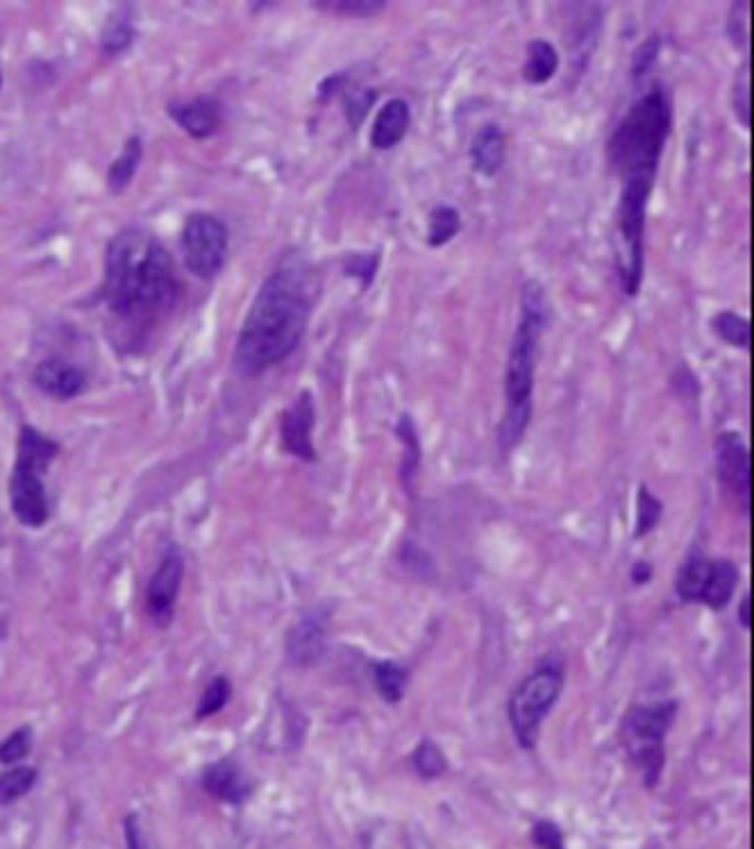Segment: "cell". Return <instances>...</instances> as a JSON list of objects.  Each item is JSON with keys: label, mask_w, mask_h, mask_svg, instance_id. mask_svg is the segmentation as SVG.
<instances>
[{"label": "cell", "mask_w": 754, "mask_h": 849, "mask_svg": "<svg viewBox=\"0 0 754 849\" xmlns=\"http://www.w3.org/2000/svg\"><path fill=\"white\" fill-rule=\"evenodd\" d=\"M311 309L309 268L298 262L275 268L259 287L236 339V371L255 378L285 361L302 341Z\"/></svg>", "instance_id": "6da1fadb"}, {"label": "cell", "mask_w": 754, "mask_h": 849, "mask_svg": "<svg viewBox=\"0 0 754 849\" xmlns=\"http://www.w3.org/2000/svg\"><path fill=\"white\" fill-rule=\"evenodd\" d=\"M178 291L173 259L155 236L126 230L111 241L103 296L118 320L128 326H150L176 305Z\"/></svg>", "instance_id": "7a4b0ae2"}, {"label": "cell", "mask_w": 754, "mask_h": 849, "mask_svg": "<svg viewBox=\"0 0 754 849\" xmlns=\"http://www.w3.org/2000/svg\"><path fill=\"white\" fill-rule=\"evenodd\" d=\"M543 332L545 294L539 279H530L521 291V318L511 337L505 369V416L498 427V446L502 453L519 446L532 421L534 373Z\"/></svg>", "instance_id": "3957f363"}, {"label": "cell", "mask_w": 754, "mask_h": 849, "mask_svg": "<svg viewBox=\"0 0 754 849\" xmlns=\"http://www.w3.org/2000/svg\"><path fill=\"white\" fill-rule=\"evenodd\" d=\"M672 130V107L661 87H652L627 114L607 141V161L620 176H657L666 141Z\"/></svg>", "instance_id": "277c9868"}, {"label": "cell", "mask_w": 754, "mask_h": 849, "mask_svg": "<svg viewBox=\"0 0 754 849\" xmlns=\"http://www.w3.org/2000/svg\"><path fill=\"white\" fill-rule=\"evenodd\" d=\"M678 711L680 704L675 700H657L629 707L620 720V745L648 788H655L661 779L666 736L672 730Z\"/></svg>", "instance_id": "5b68a950"}, {"label": "cell", "mask_w": 754, "mask_h": 849, "mask_svg": "<svg viewBox=\"0 0 754 849\" xmlns=\"http://www.w3.org/2000/svg\"><path fill=\"white\" fill-rule=\"evenodd\" d=\"M655 182L657 176L650 173L623 178L616 227L620 236L618 279L627 298H637L644 285V236Z\"/></svg>", "instance_id": "8992f818"}, {"label": "cell", "mask_w": 754, "mask_h": 849, "mask_svg": "<svg viewBox=\"0 0 754 849\" xmlns=\"http://www.w3.org/2000/svg\"><path fill=\"white\" fill-rule=\"evenodd\" d=\"M566 668L557 655H548L513 689L507 707L511 732L523 750H534L541 724L564 691Z\"/></svg>", "instance_id": "52a82bcc"}, {"label": "cell", "mask_w": 754, "mask_h": 849, "mask_svg": "<svg viewBox=\"0 0 754 849\" xmlns=\"http://www.w3.org/2000/svg\"><path fill=\"white\" fill-rule=\"evenodd\" d=\"M739 569L728 559H709L702 552H693L675 580V591L687 604H704L711 612H723L730 604L736 584Z\"/></svg>", "instance_id": "ba28073f"}, {"label": "cell", "mask_w": 754, "mask_h": 849, "mask_svg": "<svg viewBox=\"0 0 754 849\" xmlns=\"http://www.w3.org/2000/svg\"><path fill=\"white\" fill-rule=\"evenodd\" d=\"M184 264L201 279L214 277L225 262L227 227L212 214H193L182 232Z\"/></svg>", "instance_id": "9c48e42d"}, {"label": "cell", "mask_w": 754, "mask_h": 849, "mask_svg": "<svg viewBox=\"0 0 754 849\" xmlns=\"http://www.w3.org/2000/svg\"><path fill=\"white\" fill-rule=\"evenodd\" d=\"M713 459H716V477L723 494L743 516H750L752 468L747 443L741 432H721L713 443Z\"/></svg>", "instance_id": "30bf717a"}, {"label": "cell", "mask_w": 754, "mask_h": 849, "mask_svg": "<svg viewBox=\"0 0 754 849\" xmlns=\"http://www.w3.org/2000/svg\"><path fill=\"white\" fill-rule=\"evenodd\" d=\"M330 612L328 606H311L302 612L287 632L285 650L287 659L298 668H309L319 664L326 655Z\"/></svg>", "instance_id": "8fae6325"}, {"label": "cell", "mask_w": 754, "mask_h": 849, "mask_svg": "<svg viewBox=\"0 0 754 849\" xmlns=\"http://www.w3.org/2000/svg\"><path fill=\"white\" fill-rule=\"evenodd\" d=\"M316 412H314V395L311 391H300L298 397L291 402V407L283 414L280 421V436L283 446L289 455H294L300 461H314L316 448L311 441Z\"/></svg>", "instance_id": "7c38bea8"}, {"label": "cell", "mask_w": 754, "mask_h": 849, "mask_svg": "<svg viewBox=\"0 0 754 849\" xmlns=\"http://www.w3.org/2000/svg\"><path fill=\"white\" fill-rule=\"evenodd\" d=\"M182 577H184V563L180 554H169L160 563V569H157L155 575L150 577L148 593H146V609H148V616L160 627L171 623L173 606L182 586Z\"/></svg>", "instance_id": "4fadbf2b"}, {"label": "cell", "mask_w": 754, "mask_h": 849, "mask_svg": "<svg viewBox=\"0 0 754 849\" xmlns=\"http://www.w3.org/2000/svg\"><path fill=\"white\" fill-rule=\"evenodd\" d=\"M10 500L17 520L25 524V528H42L49 520V500L39 473L14 468L10 481Z\"/></svg>", "instance_id": "5bb4252c"}, {"label": "cell", "mask_w": 754, "mask_h": 849, "mask_svg": "<svg viewBox=\"0 0 754 849\" xmlns=\"http://www.w3.org/2000/svg\"><path fill=\"white\" fill-rule=\"evenodd\" d=\"M412 126V107L405 98L386 100L375 114L371 128V146L375 150H391L399 146Z\"/></svg>", "instance_id": "9a60e30c"}, {"label": "cell", "mask_w": 754, "mask_h": 849, "mask_svg": "<svg viewBox=\"0 0 754 849\" xmlns=\"http://www.w3.org/2000/svg\"><path fill=\"white\" fill-rule=\"evenodd\" d=\"M32 382L53 397H75L85 389V373L62 359H46L32 373Z\"/></svg>", "instance_id": "2e32d148"}, {"label": "cell", "mask_w": 754, "mask_h": 849, "mask_svg": "<svg viewBox=\"0 0 754 849\" xmlns=\"http://www.w3.org/2000/svg\"><path fill=\"white\" fill-rule=\"evenodd\" d=\"M169 114L176 124L193 139H208L221 126V105L214 98H193L187 103H171Z\"/></svg>", "instance_id": "e0dca14e"}, {"label": "cell", "mask_w": 754, "mask_h": 849, "mask_svg": "<svg viewBox=\"0 0 754 849\" xmlns=\"http://www.w3.org/2000/svg\"><path fill=\"white\" fill-rule=\"evenodd\" d=\"M470 165L485 178H493L502 165L507 155V137L498 124H487L480 128V132L470 141Z\"/></svg>", "instance_id": "ac0fdd59"}, {"label": "cell", "mask_w": 754, "mask_h": 849, "mask_svg": "<svg viewBox=\"0 0 754 849\" xmlns=\"http://www.w3.org/2000/svg\"><path fill=\"white\" fill-rule=\"evenodd\" d=\"M203 786L210 795L230 804H240L253 793V786L246 775L230 761L212 763L203 775Z\"/></svg>", "instance_id": "d6986e66"}, {"label": "cell", "mask_w": 754, "mask_h": 849, "mask_svg": "<svg viewBox=\"0 0 754 849\" xmlns=\"http://www.w3.org/2000/svg\"><path fill=\"white\" fill-rule=\"evenodd\" d=\"M57 443L51 441L49 436L39 434L36 429L32 427H23L21 429V438H19V459H17V468H23V470H32V473H39L44 475L46 468L51 466V461L55 459L57 455Z\"/></svg>", "instance_id": "ffe728a7"}, {"label": "cell", "mask_w": 754, "mask_h": 849, "mask_svg": "<svg viewBox=\"0 0 754 849\" xmlns=\"http://www.w3.org/2000/svg\"><path fill=\"white\" fill-rule=\"evenodd\" d=\"M560 71V53L545 39H532L528 44V57L523 64V79L528 85L541 87L557 75Z\"/></svg>", "instance_id": "44dd1931"}, {"label": "cell", "mask_w": 754, "mask_h": 849, "mask_svg": "<svg viewBox=\"0 0 754 849\" xmlns=\"http://www.w3.org/2000/svg\"><path fill=\"white\" fill-rule=\"evenodd\" d=\"M711 330L723 343H728L736 350H750L752 326L745 316L730 311V309H723L719 314H713Z\"/></svg>", "instance_id": "7402d4cb"}, {"label": "cell", "mask_w": 754, "mask_h": 849, "mask_svg": "<svg viewBox=\"0 0 754 849\" xmlns=\"http://www.w3.org/2000/svg\"><path fill=\"white\" fill-rule=\"evenodd\" d=\"M407 670L395 661H378L373 664V683L378 696L386 704H399L405 698L407 689Z\"/></svg>", "instance_id": "603a6c76"}, {"label": "cell", "mask_w": 754, "mask_h": 849, "mask_svg": "<svg viewBox=\"0 0 754 849\" xmlns=\"http://www.w3.org/2000/svg\"><path fill=\"white\" fill-rule=\"evenodd\" d=\"M395 436L401 438L403 448H405L403 468H401L403 487L407 491H412L414 489V479L418 475V466H421V441H418V432H416V425H414L412 416L403 414L399 418V425H395Z\"/></svg>", "instance_id": "cb8c5ba5"}, {"label": "cell", "mask_w": 754, "mask_h": 849, "mask_svg": "<svg viewBox=\"0 0 754 849\" xmlns=\"http://www.w3.org/2000/svg\"><path fill=\"white\" fill-rule=\"evenodd\" d=\"M461 227V216L453 205L434 208L427 216V246L442 248L457 236Z\"/></svg>", "instance_id": "d4e9b609"}, {"label": "cell", "mask_w": 754, "mask_h": 849, "mask_svg": "<svg viewBox=\"0 0 754 849\" xmlns=\"http://www.w3.org/2000/svg\"><path fill=\"white\" fill-rule=\"evenodd\" d=\"M139 159H141V141H139V137H132L124 146V150H121V155H118V159H114V165H111V169L107 173L109 191L121 193L132 182L135 171L139 167Z\"/></svg>", "instance_id": "484cf974"}, {"label": "cell", "mask_w": 754, "mask_h": 849, "mask_svg": "<svg viewBox=\"0 0 754 849\" xmlns=\"http://www.w3.org/2000/svg\"><path fill=\"white\" fill-rule=\"evenodd\" d=\"M412 763H414L416 775L425 782L439 779L448 771V758H446L444 750L436 745L432 739H423L416 745V750L412 754Z\"/></svg>", "instance_id": "4316f807"}, {"label": "cell", "mask_w": 754, "mask_h": 849, "mask_svg": "<svg viewBox=\"0 0 754 849\" xmlns=\"http://www.w3.org/2000/svg\"><path fill=\"white\" fill-rule=\"evenodd\" d=\"M663 516V502L650 494L646 484L639 487L637 494V524H634V539L648 537Z\"/></svg>", "instance_id": "83f0119b"}, {"label": "cell", "mask_w": 754, "mask_h": 849, "mask_svg": "<svg viewBox=\"0 0 754 849\" xmlns=\"http://www.w3.org/2000/svg\"><path fill=\"white\" fill-rule=\"evenodd\" d=\"M343 114H346V120L348 126L352 130L360 128L364 124V118L369 116L371 107L375 105L378 100V92L373 89H367V87H350L346 85L343 87Z\"/></svg>", "instance_id": "f1b7e54d"}, {"label": "cell", "mask_w": 754, "mask_h": 849, "mask_svg": "<svg viewBox=\"0 0 754 849\" xmlns=\"http://www.w3.org/2000/svg\"><path fill=\"white\" fill-rule=\"evenodd\" d=\"M316 10L332 12L337 17H352V19H367L375 17L382 10H386L384 0H330V3H314Z\"/></svg>", "instance_id": "f546056e"}, {"label": "cell", "mask_w": 754, "mask_h": 849, "mask_svg": "<svg viewBox=\"0 0 754 849\" xmlns=\"http://www.w3.org/2000/svg\"><path fill=\"white\" fill-rule=\"evenodd\" d=\"M34 779H36V773L32 771V767H28V765L12 767L10 773L0 777V806L12 804L19 797H23L25 793H30V788L34 786Z\"/></svg>", "instance_id": "4dcf8cb0"}, {"label": "cell", "mask_w": 754, "mask_h": 849, "mask_svg": "<svg viewBox=\"0 0 754 849\" xmlns=\"http://www.w3.org/2000/svg\"><path fill=\"white\" fill-rule=\"evenodd\" d=\"M378 268H380V253H352L348 259H346V275L357 279L362 285V289H371L373 279L378 275Z\"/></svg>", "instance_id": "1f68e13d"}, {"label": "cell", "mask_w": 754, "mask_h": 849, "mask_svg": "<svg viewBox=\"0 0 754 849\" xmlns=\"http://www.w3.org/2000/svg\"><path fill=\"white\" fill-rule=\"evenodd\" d=\"M659 49H661V39L659 34H650L646 42L634 51V57H631V77L634 83H644V79L648 77V73L655 68L657 64V57H659Z\"/></svg>", "instance_id": "d6a6232c"}, {"label": "cell", "mask_w": 754, "mask_h": 849, "mask_svg": "<svg viewBox=\"0 0 754 849\" xmlns=\"http://www.w3.org/2000/svg\"><path fill=\"white\" fill-rule=\"evenodd\" d=\"M732 109L743 128H750V71L743 64L732 85Z\"/></svg>", "instance_id": "836d02e7"}, {"label": "cell", "mask_w": 754, "mask_h": 849, "mask_svg": "<svg viewBox=\"0 0 754 849\" xmlns=\"http://www.w3.org/2000/svg\"><path fill=\"white\" fill-rule=\"evenodd\" d=\"M230 696H232V686H230V681H227L225 677H216V679L208 686V691H205L201 704H198V718H210V715L219 713V711L227 704Z\"/></svg>", "instance_id": "e575fe53"}, {"label": "cell", "mask_w": 754, "mask_h": 849, "mask_svg": "<svg viewBox=\"0 0 754 849\" xmlns=\"http://www.w3.org/2000/svg\"><path fill=\"white\" fill-rule=\"evenodd\" d=\"M32 747V732L30 726H23V730H17L10 734L3 743H0V763H17L23 756H28Z\"/></svg>", "instance_id": "d590c367"}, {"label": "cell", "mask_w": 754, "mask_h": 849, "mask_svg": "<svg viewBox=\"0 0 754 849\" xmlns=\"http://www.w3.org/2000/svg\"><path fill=\"white\" fill-rule=\"evenodd\" d=\"M747 3H734L730 8V17H728V36L730 42L739 49V51H745L747 46Z\"/></svg>", "instance_id": "8d00e7d4"}, {"label": "cell", "mask_w": 754, "mask_h": 849, "mask_svg": "<svg viewBox=\"0 0 754 849\" xmlns=\"http://www.w3.org/2000/svg\"><path fill=\"white\" fill-rule=\"evenodd\" d=\"M132 36H135V32H132V28H130V23L124 19V21H114L107 30H105V36H103V49L107 51V53H121V51H126L128 46H130V42H132Z\"/></svg>", "instance_id": "74e56055"}, {"label": "cell", "mask_w": 754, "mask_h": 849, "mask_svg": "<svg viewBox=\"0 0 754 849\" xmlns=\"http://www.w3.org/2000/svg\"><path fill=\"white\" fill-rule=\"evenodd\" d=\"M532 842L537 845V849H566L564 834L552 820H539L532 827Z\"/></svg>", "instance_id": "f35d334b"}, {"label": "cell", "mask_w": 754, "mask_h": 849, "mask_svg": "<svg viewBox=\"0 0 754 849\" xmlns=\"http://www.w3.org/2000/svg\"><path fill=\"white\" fill-rule=\"evenodd\" d=\"M670 382H672L675 391H678V395H682V397H698L700 386H698V380H695L693 371L687 367V363H682V367L675 371Z\"/></svg>", "instance_id": "ab89813d"}, {"label": "cell", "mask_w": 754, "mask_h": 849, "mask_svg": "<svg viewBox=\"0 0 754 849\" xmlns=\"http://www.w3.org/2000/svg\"><path fill=\"white\" fill-rule=\"evenodd\" d=\"M652 577V565L648 561H637L631 569V582L634 584H648Z\"/></svg>", "instance_id": "60d3db41"}, {"label": "cell", "mask_w": 754, "mask_h": 849, "mask_svg": "<svg viewBox=\"0 0 754 849\" xmlns=\"http://www.w3.org/2000/svg\"><path fill=\"white\" fill-rule=\"evenodd\" d=\"M126 838H128V849H144V842H141V836H139V827H137V820L132 816L126 823Z\"/></svg>", "instance_id": "b9f144b4"}, {"label": "cell", "mask_w": 754, "mask_h": 849, "mask_svg": "<svg viewBox=\"0 0 754 849\" xmlns=\"http://www.w3.org/2000/svg\"><path fill=\"white\" fill-rule=\"evenodd\" d=\"M739 620L745 629H750L752 625V595L745 593L743 599H741V606H739Z\"/></svg>", "instance_id": "7bdbcfd3"}]
</instances>
